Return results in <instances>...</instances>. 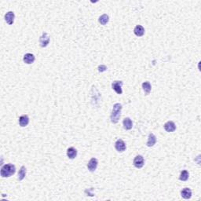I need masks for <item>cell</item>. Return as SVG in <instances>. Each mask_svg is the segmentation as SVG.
<instances>
[{
  "mask_svg": "<svg viewBox=\"0 0 201 201\" xmlns=\"http://www.w3.org/2000/svg\"><path fill=\"white\" fill-rule=\"evenodd\" d=\"M121 110H122V105L120 103L115 104L112 108V113H111V122L112 123H117L120 120L121 116Z\"/></svg>",
  "mask_w": 201,
  "mask_h": 201,
  "instance_id": "cell-1",
  "label": "cell"
},
{
  "mask_svg": "<svg viewBox=\"0 0 201 201\" xmlns=\"http://www.w3.org/2000/svg\"><path fill=\"white\" fill-rule=\"evenodd\" d=\"M15 172H16L15 166L14 164L8 163V164L3 165V167H2L0 174H1V176L3 178H9V177H10L13 174H14Z\"/></svg>",
  "mask_w": 201,
  "mask_h": 201,
  "instance_id": "cell-2",
  "label": "cell"
},
{
  "mask_svg": "<svg viewBox=\"0 0 201 201\" xmlns=\"http://www.w3.org/2000/svg\"><path fill=\"white\" fill-rule=\"evenodd\" d=\"M50 43V36L46 32H43L39 38V45L41 47H46Z\"/></svg>",
  "mask_w": 201,
  "mask_h": 201,
  "instance_id": "cell-3",
  "label": "cell"
},
{
  "mask_svg": "<svg viewBox=\"0 0 201 201\" xmlns=\"http://www.w3.org/2000/svg\"><path fill=\"white\" fill-rule=\"evenodd\" d=\"M115 148L119 152H123L126 150V145L125 142H123L122 139H118L116 143H115Z\"/></svg>",
  "mask_w": 201,
  "mask_h": 201,
  "instance_id": "cell-4",
  "label": "cell"
},
{
  "mask_svg": "<svg viewBox=\"0 0 201 201\" xmlns=\"http://www.w3.org/2000/svg\"><path fill=\"white\" fill-rule=\"evenodd\" d=\"M145 164V159L143 158L142 156L141 155H138L137 157H135V158L134 159V167L136 168H142Z\"/></svg>",
  "mask_w": 201,
  "mask_h": 201,
  "instance_id": "cell-5",
  "label": "cell"
},
{
  "mask_svg": "<svg viewBox=\"0 0 201 201\" xmlns=\"http://www.w3.org/2000/svg\"><path fill=\"white\" fill-rule=\"evenodd\" d=\"M123 82L122 81H114L112 83V89L114 90L116 94H122L123 90H122V86H123Z\"/></svg>",
  "mask_w": 201,
  "mask_h": 201,
  "instance_id": "cell-6",
  "label": "cell"
},
{
  "mask_svg": "<svg viewBox=\"0 0 201 201\" xmlns=\"http://www.w3.org/2000/svg\"><path fill=\"white\" fill-rule=\"evenodd\" d=\"M98 159L96 158H92V159H90L89 163L87 164V168L88 170L90 171V172H94L97 168H98Z\"/></svg>",
  "mask_w": 201,
  "mask_h": 201,
  "instance_id": "cell-7",
  "label": "cell"
},
{
  "mask_svg": "<svg viewBox=\"0 0 201 201\" xmlns=\"http://www.w3.org/2000/svg\"><path fill=\"white\" fill-rule=\"evenodd\" d=\"M14 18H15V14L13 11H9L5 14V21L8 25H11L14 24Z\"/></svg>",
  "mask_w": 201,
  "mask_h": 201,
  "instance_id": "cell-8",
  "label": "cell"
},
{
  "mask_svg": "<svg viewBox=\"0 0 201 201\" xmlns=\"http://www.w3.org/2000/svg\"><path fill=\"white\" fill-rule=\"evenodd\" d=\"M35 60H36L35 56H34L32 53H26V54H25V56H24V57H23V61H24V62H25V64H32V63L35 62Z\"/></svg>",
  "mask_w": 201,
  "mask_h": 201,
  "instance_id": "cell-9",
  "label": "cell"
},
{
  "mask_svg": "<svg viewBox=\"0 0 201 201\" xmlns=\"http://www.w3.org/2000/svg\"><path fill=\"white\" fill-rule=\"evenodd\" d=\"M164 129L167 132H174L176 130L175 123L173 121H168L164 124Z\"/></svg>",
  "mask_w": 201,
  "mask_h": 201,
  "instance_id": "cell-10",
  "label": "cell"
},
{
  "mask_svg": "<svg viewBox=\"0 0 201 201\" xmlns=\"http://www.w3.org/2000/svg\"><path fill=\"white\" fill-rule=\"evenodd\" d=\"M181 195H182V198L189 200L192 197V190L190 189L189 188H184L181 192Z\"/></svg>",
  "mask_w": 201,
  "mask_h": 201,
  "instance_id": "cell-11",
  "label": "cell"
},
{
  "mask_svg": "<svg viewBox=\"0 0 201 201\" xmlns=\"http://www.w3.org/2000/svg\"><path fill=\"white\" fill-rule=\"evenodd\" d=\"M156 143H157V137L152 133H150L148 134V142L146 143V145L148 147H152L154 145H156Z\"/></svg>",
  "mask_w": 201,
  "mask_h": 201,
  "instance_id": "cell-12",
  "label": "cell"
},
{
  "mask_svg": "<svg viewBox=\"0 0 201 201\" xmlns=\"http://www.w3.org/2000/svg\"><path fill=\"white\" fill-rule=\"evenodd\" d=\"M29 123V117L27 115H23L19 118V124L21 126L25 127Z\"/></svg>",
  "mask_w": 201,
  "mask_h": 201,
  "instance_id": "cell-13",
  "label": "cell"
},
{
  "mask_svg": "<svg viewBox=\"0 0 201 201\" xmlns=\"http://www.w3.org/2000/svg\"><path fill=\"white\" fill-rule=\"evenodd\" d=\"M123 124L124 129H125V130H127V131L132 129V126H133V122H132V120L129 117L125 118V119L123 120Z\"/></svg>",
  "mask_w": 201,
  "mask_h": 201,
  "instance_id": "cell-14",
  "label": "cell"
},
{
  "mask_svg": "<svg viewBox=\"0 0 201 201\" xmlns=\"http://www.w3.org/2000/svg\"><path fill=\"white\" fill-rule=\"evenodd\" d=\"M67 156L69 159H75L76 156H77V150L75 148H73V147H70V148H68Z\"/></svg>",
  "mask_w": 201,
  "mask_h": 201,
  "instance_id": "cell-15",
  "label": "cell"
},
{
  "mask_svg": "<svg viewBox=\"0 0 201 201\" xmlns=\"http://www.w3.org/2000/svg\"><path fill=\"white\" fill-rule=\"evenodd\" d=\"M134 32L137 36H142L143 35L145 34V28H143L142 25H137V26L134 28Z\"/></svg>",
  "mask_w": 201,
  "mask_h": 201,
  "instance_id": "cell-16",
  "label": "cell"
},
{
  "mask_svg": "<svg viewBox=\"0 0 201 201\" xmlns=\"http://www.w3.org/2000/svg\"><path fill=\"white\" fill-rule=\"evenodd\" d=\"M142 89L145 92V95L149 94V93L151 92V90H152V86L149 82L146 81L142 83Z\"/></svg>",
  "mask_w": 201,
  "mask_h": 201,
  "instance_id": "cell-17",
  "label": "cell"
},
{
  "mask_svg": "<svg viewBox=\"0 0 201 201\" xmlns=\"http://www.w3.org/2000/svg\"><path fill=\"white\" fill-rule=\"evenodd\" d=\"M25 176H26V168H25V166H22L19 170V172H18L17 179L19 181H22L23 179L25 178Z\"/></svg>",
  "mask_w": 201,
  "mask_h": 201,
  "instance_id": "cell-18",
  "label": "cell"
},
{
  "mask_svg": "<svg viewBox=\"0 0 201 201\" xmlns=\"http://www.w3.org/2000/svg\"><path fill=\"white\" fill-rule=\"evenodd\" d=\"M109 17L107 15V14H103V15H101V16L99 17V19H98L99 23H100V25H106L107 23L109 22Z\"/></svg>",
  "mask_w": 201,
  "mask_h": 201,
  "instance_id": "cell-19",
  "label": "cell"
},
{
  "mask_svg": "<svg viewBox=\"0 0 201 201\" xmlns=\"http://www.w3.org/2000/svg\"><path fill=\"white\" fill-rule=\"evenodd\" d=\"M189 177V172H188L186 170H182V172H181V174H180L179 179H180L181 181H182V182H185V181H187L188 180Z\"/></svg>",
  "mask_w": 201,
  "mask_h": 201,
  "instance_id": "cell-20",
  "label": "cell"
},
{
  "mask_svg": "<svg viewBox=\"0 0 201 201\" xmlns=\"http://www.w3.org/2000/svg\"><path fill=\"white\" fill-rule=\"evenodd\" d=\"M106 69L107 67L105 65H103V64H101V65H100V66L98 67V71H99L100 72H105Z\"/></svg>",
  "mask_w": 201,
  "mask_h": 201,
  "instance_id": "cell-21",
  "label": "cell"
}]
</instances>
